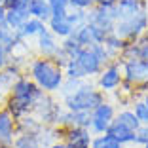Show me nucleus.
I'll use <instances>...</instances> for the list:
<instances>
[{
	"instance_id": "a211bd4d",
	"label": "nucleus",
	"mask_w": 148,
	"mask_h": 148,
	"mask_svg": "<svg viewBox=\"0 0 148 148\" xmlns=\"http://www.w3.org/2000/svg\"><path fill=\"white\" fill-rule=\"evenodd\" d=\"M31 19V13H29V8L27 6H21V8H15V10H8L6 12V25L13 31H17L19 27L23 25L25 21Z\"/></svg>"
},
{
	"instance_id": "72a5a7b5",
	"label": "nucleus",
	"mask_w": 148,
	"mask_h": 148,
	"mask_svg": "<svg viewBox=\"0 0 148 148\" xmlns=\"http://www.w3.org/2000/svg\"><path fill=\"white\" fill-rule=\"evenodd\" d=\"M140 44V49H139V59H144V61H148V42H144L143 38L139 40Z\"/></svg>"
},
{
	"instance_id": "b1692460",
	"label": "nucleus",
	"mask_w": 148,
	"mask_h": 148,
	"mask_svg": "<svg viewBox=\"0 0 148 148\" xmlns=\"http://www.w3.org/2000/svg\"><path fill=\"white\" fill-rule=\"evenodd\" d=\"M82 49H84V48L72 38V36H69V38L61 40V51L65 53L66 59H76V57H78V53L82 51Z\"/></svg>"
},
{
	"instance_id": "1a4fd4ad",
	"label": "nucleus",
	"mask_w": 148,
	"mask_h": 148,
	"mask_svg": "<svg viewBox=\"0 0 148 148\" xmlns=\"http://www.w3.org/2000/svg\"><path fill=\"white\" fill-rule=\"evenodd\" d=\"M76 63H78V66L82 69V72L86 74L87 80L97 78L99 72L103 70V66H105V63L97 57V53L93 51L91 48H84L82 51L78 53V57H76Z\"/></svg>"
},
{
	"instance_id": "c9c22d12",
	"label": "nucleus",
	"mask_w": 148,
	"mask_h": 148,
	"mask_svg": "<svg viewBox=\"0 0 148 148\" xmlns=\"http://www.w3.org/2000/svg\"><path fill=\"white\" fill-rule=\"evenodd\" d=\"M46 148H69V146H66L65 140H55V143H51L49 146H46Z\"/></svg>"
},
{
	"instance_id": "7ed1b4c3",
	"label": "nucleus",
	"mask_w": 148,
	"mask_h": 148,
	"mask_svg": "<svg viewBox=\"0 0 148 148\" xmlns=\"http://www.w3.org/2000/svg\"><path fill=\"white\" fill-rule=\"evenodd\" d=\"M105 101H106V93H103L93 82L84 80L82 86L74 93L61 97V105L65 110H70V112H91L93 108H97Z\"/></svg>"
},
{
	"instance_id": "20e7f679",
	"label": "nucleus",
	"mask_w": 148,
	"mask_h": 148,
	"mask_svg": "<svg viewBox=\"0 0 148 148\" xmlns=\"http://www.w3.org/2000/svg\"><path fill=\"white\" fill-rule=\"evenodd\" d=\"M122 70H123V82L120 91H125L127 95H133L135 91L146 93L148 89V61L144 59H129L122 61Z\"/></svg>"
},
{
	"instance_id": "f8f14e48",
	"label": "nucleus",
	"mask_w": 148,
	"mask_h": 148,
	"mask_svg": "<svg viewBox=\"0 0 148 148\" xmlns=\"http://www.w3.org/2000/svg\"><path fill=\"white\" fill-rule=\"evenodd\" d=\"M63 129V127H61ZM93 133L86 127H69L63 129V140L69 148H89L91 146Z\"/></svg>"
},
{
	"instance_id": "4be33fe9",
	"label": "nucleus",
	"mask_w": 148,
	"mask_h": 148,
	"mask_svg": "<svg viewBox=\"0 0 148 148\" xmlns=\"http://www.w3.org/2000/svg\"><path fill=\"white\" fill-rule=\"evenodd\" d=\"M89 148H123V144L110 133H103V135H93Z\"/></svg>"
},
{
	"instance_id": "79ce46f5",
	"label": "nucleus",
	"mask_w": 148,
	"mask_h": 148,
	"mask_svg": "<svg viewBox=\"0 0 148 148\" xmlns=\"http://www.w3.org/2000/svg\"><path fill=\"white\" fill-rule=\"evenodd\" d=\"M0 4H2V0H0Z\"/></svg>"
},
{
	"instance_id": "4c0bfd02",
	"label": "nucleus",
	"mask_w": 148,
	"mask_h": 148,
	"mask_svg": "<svg viewBox=\"0 0 148 148\" xmlns=\"http://www.w3.org/2000/svg\"><path fill=\"white\" fill-rule=\"evenodd\" d=\"M143 40H144V42H148V27H146V31H144V34H143Z\"/></svg>"
},
{
	"instance_id": "2eb2a0df",
	"label": "nucleus",
	"mask_w": 148,
	"mask_h": 148,
	"mask_svg": "<svg viewBox=\"0 0 148 148\" xmlns=\"http://www.w3.org/2000/svg\"><path fill=\"white\" fill-rule=\"evenodd\" d=\"M108 133H110L112 137H116V139L120 140L123 146H137V131L129 129V127L122 125V123L114 122L112 125H110Z\"/></svg>"
},
{
	"instance_id": "c756f323",
	"label": "nucleus",
	"mask_w": 148,
	"mask_h": 148,
	"mask_svg": "<svg viewBox=\"0 0 148 148\" xmlns=\"http://www.w3.org/2000/svg\"><path fill=\"white\" fill-rule=\"evenodd\" d=\"M69 2L72 10H86V12H89L95 6V0H69Z\"/></svg>"
},
{
	"instance_id": "6ab92c4d",
	"label": "nucleus",
	"mask_w": 148,
	"mask_h": 148,
	"mask_svg": "<svg viewBox=\"0 0 148 148\" xmlns=\"http://www.w3.org/2000/svg\"><path fill=\"white\" fill-rule=\"evenodd\" d=\"M125 40H122L118 34H108L106 36V40H105V49H106V53H108V57L112 59V61H116V59H120V55H122V51H123V48H125Z\"/></svg>"
},
{
	"instance_id": "aec40b11",
	"label": "nucleus",
	"mask_w": 148,
	"mask_h": 148,
	"mask_svg": "<svg viewBox=\"0 0 148 148\" xmlns=\"http://www.w3.org/2000/svg\"><path fill=\"white\" fill-rule=\"evenodd\" d=\"M114 122L122 123V125L129 127V129H133V131H137L140 127V122L137 120L135 112L131 110V106H123L122 110H118V112H116V118H114Z\"/></svg>"
},
{
	"instance_id": "423d86ee",
	"label": "nucleus",
	"mask_w": 148,
	"mask_h": 148,
	"mask_svg": "<svg viewBox=\"0 0 148 148\" xmlns=\"http://www.w3.org/2000/svg\"><path fill=\"white\" fill-rule=\"evenodd\" d=\"M123 82V70H122V61H110L103 66V70L99 72V76L95 78V86L99 87L103 93H116Z\"/></svg>"
},
{
	"instance_id": "f257e3e1",
	"label": "nucleus",
	"mask_w": 148,
	"mask_h": 148,
	"mask_svg": "<svg viewBox=\"0 0 148 148\" xmlns=\"http://www.w3.org/2000/svg\"><path fill=\"white\" fill-rule=\"evenodd\" d=\"M46 93L32 82L27 74H21L15 82H13L12 89L6 93V103L4 108L12 114L15 120H21V118L32 114L34 106L38 105V101Z\"/></svg>"
},
{
	"instance_id": "bb28decb",
	"label": "nucleus",
	"mask_w": 148,
	"mask_h": 148,
	"mask_svg": "<svg viewBox=\"0 0 148 148\" xmlns=\"http://www.w3.org/2000/svg\"><path fill=\"white\" fill-rule=\"evenodd\" d=\"M49 8H51V15H66L70 10L69 0H48Z\"/></svg>"
},
{
	"instance_id": "6e6552de",
	"label": "nucleus",
	"mask_w": 148,
	"mask_h": 148,
	"mask_svg": "<svg viewBox=\"0 0 148 148\" xmlns=\"http://www.w3.org/2000/svg\"><path fill=\"white\" fill-rule=\"evenodd\" d=\"M87 23L99 27L106 32H114L116 25V6H99L95 4L87 12Z\"/></svg>"
},
{
	"instance_id": "412c9836",
	"label": "nucleus",
	"mask_w": 148,
	"mask_h": 148,
	"mask_svg": "<svg viewBox=\"0 0 148 148\" xmlns=\"http://www.w3.org/2000/svg\"><path fill=\"white\" fill-rule=\"evenodd\" d=\"M15 148H44L40 140V133H17L13 140Z\"/></svg>"
},
{
	"instance_id": "5701e85b",
	"label": "nucleus",
	"mask_w": 148,
	"mask_h": 148,
	"mask_svg": "<svg viewBox=\"0 0 148 148\" xmlns=\"http://www.w3.org/2000/svg\"><path fill=\"white\" fill-rule=\"evenodd\" d=\"M72 38L82 46V48H91L93 46V38H91V29H89V23H84V25L76 27L72 32Z\"/></svg>"
},
{
	"instance_id": "58836bf2",
	"label": "nucleus",
	"mask_w": 148,
	"mask_h": 148,
	"mask_svg": "<svg viewBox=\"0 0 148 148\" xmlns=\"http://www.w3.org/2000/svg\"><path fill=\"white\" fill-rule=\"evenodd\" d=\"M143 99H144V103L148 105V93H144V97H143Z\"/></svg>"
},
{
	"instance_id": "a19ab883",
	"label": "nucleus",
	"mask_w": 148,
	"mask_h": 148,
	"mask_svg": "<svg viewBox=\"0 0 148 148\" xmlns=\"http://www.w3.org/2000/svg\"><path fill=\"white\" fill-rule=\"evenodd\" d=\"M140 148H148V144H143V146H140Z\"/></svg>"
},
{
	"instance_id": "c03bdc74",
	"label": "nucleus",
	"mask_w": 148,
	"mask_h": 148,
	"mask_svg": "<svg viewBox=\"0 0 148 148\" xmlns=\"http://www.w3.org/2000/svg\"><path fill=\"white\" fill-rule=\"evenodd\" d=\"M13 148H15V146H13Z\"/></svg>"
},
{
	"instance_id": "9b49d317",
	"label": "nucleus",
	"mask_w": 148,
	"mask_h": 148,
	"mask_svg": "<svg viewBox=\"0 0 148 148\" xmlns=\"http://www.w3.org/2000/svg\"><path fill=\"white\" fill-rule=\"evenodd\" d=\"M59 51H61V40L57 38L49 29H46V31L36 38V53H38L40 57L55 59Z\"/></svg>"
},
{
	"instance_id": "a878e982",
	"label": "nucleus",
	"mask_w": 148,
	"mask_h": 148,
	"mask_svg": "<svg viewBox=\"0 0 148 148\" xmlns=\"http://www.w3.org/2000/svg\"><path fill=\"white\" fill-rule=\"evenodd\" d=\"M131 110L135 112L137 120L143 123H148V105L144 103V99H133L131 101Z\"/></svg>"
},
{
	"instance_id": "4468645a",
	"label": "nucleus",
	"mask_w": 148,
	"mask_h": 148,
	"mask_svg": "<svg viewBox=\"0 0 148 148\" xmlns=\"http://www.w3.org/2000/svg\"><path fill=\"white\" fill-rule=\"evenodd\" d=\"M48 29L59 40H65V38H69V36H72V32H74L76 27L69 21L66 15H51V19L48 21Z\"/></svg>"
},
{
	"instance_id": "e433bc0d",
	"label": "nucleus",
	"mask_w": 148,
	"mask_h": 148,
	"mask_svg": "<svg viewBox=\"0 0 148 148\" xmlns=\"http://www.w3.org/2000/svg\"><path fill=\"white\" fill-rule=\"evenodd\" d=\"M4 103H6V93L0 89V110L4 108Z\"/></svg>"
},
{
	"instance_id": "f704fd0d",
	"label": "nucleus",
	"mask_w": 148,
	"mask_h": 148,
	"mask_svg": "<svg viewBox=\"0 0 148 148\" xmlns=\"http://www.w3.org/2000/svg\"><path fill=\"white\" fill-rule=\"evenodd\" d=\"M120 0H95V4L99 6H116Z\"/></svg>"
},
{
	"instance_id": "c85d7f7f",
	"label": "nucleus",
	"mask_w": 148,
	"mask_h": 148,
	"mask_svg": "<svg viewBox=\"0 0 148 148\" xmlns=\"http://www.w3.org/2000/svg\"><path fill=\"white\" fill-rule=\"evenodd\" d=\"M82 82H84V80L65 78V82H63V87H61V91H59V95H61V97H66V95H70V93H74L80 86H82Z\"/></svg>"
},
{
	"instance_id": "f3484780",
	"label": "nucleus",
	"mask_w": 148,
	"mask_h": 148,
	"mask_svg": "<svg viewBox=\"0 0 148 148\" xmlns=\"http://www.w3.org/2000/svg\"><path fill=\"white\" fill-rule=\"evenodd\" d=\"M27 8H29L31 17H34V19H40L44 23H48L51 19V8H49L48 0H31L27 4Z\"/></svg>"
},
{
	"instance_id": "7c9ffc66",
	"label": "nucleus",
	"mask_w": 148,
	"mask_h": 148,
	"mask_svg": "<svg viewBox=\"0 0 148 148\" xmlns=\"http://www.w3.org/2000/svg\"><path fill=\"white\" fill-rule=\"evenodd\" d=\"M143 144H148V123H143L137 129V146H143Z\"/></svg>"
},
{
	"instance_id": "dca6fc26",
	"label": "nucleus",
	"mask_w": 148,
	"mask_h": 148,
	"mask_svg": "<svg viewBox=\"0 0 148 148\" xmlns=\"http://www.w3.org/2000/svg\"><path fill=\"white\" fill-rule=\"evenodd\" d=\"M0 44H2V46L8 49V53L12 55V53L15 51L21 44H25V42L19 40L17 32L13 31V29H10L8 25H2V27H0Z\"/></svg>"
},
{
	"instance_id": "0eeeda50",
	"label": "nucleus",
	"mask_w": 148,
	"mask_h": 148,
	"mask_svg": "<svg viewBox=\"0 0 148 148\" xmlns=\"http://www.w3.org/2000/svg\"><path fill=\"white\" fill-rule=\"evenodd\" d=\"M116 105L112 101L106 99L105 103H101L97 108L91 110V125H89V131L93 135H103V133H108L110 125L114 123V118H116Z\"/></svg>"
},
{
	"instance_id": "9d476101",
	"label": "nucleus",
	"mask_w": 148,
	"mask_h": 148,
	"mask_svg": "<svg viewBox=\"0 0 148 148\" xmlns=\"http://www.w3.org/2000/svg\"><path fill=\"white\" fill-rule=\"evenodd\" d=\"M17 137V120L6 108L0 110V148H13Z\"/></svg>"
},
{
	"instance_id": "37998d69",
	"label": "nucleus",
	"mask_w": 148,
	"mask_h": 148,
	"mask_svg": "<svg viewBox=\"0 0 148 148\" xmlns=\"http://www.w3.org/2000/svg\"><path fill=\"white\" fill-rule=\"evenodd\" d=\"M123 148H125V146H123Z\"/></svg>"
},
{
	"instance_id": "2f4dec72",
	"label": "nucleus",
	"mask_w": 148,
	"mask_h": 148,
	"mask_svg": "<svg viewBox=\"0 0 148 148\" xmlns=\"http://www.w3.org/2000/svg\"><path fill=\"white\" fill-rule=\"evenodd\" d=\"M8 65H10V53H8V49L0 44V70H4Z\"/></svg>"
},
{
	"instance_id": "ddd939ff",
	"label": "nucleus",
	"mask_w": 148,
	"mask_h": 148,
	"mask_svg": "<svg viewBox=\"0 0 148 148\" xmlns=\"http://www.w3.org/2000/svg\"><path fill=\"white\" fill-rule=\"evenodd\" d=\"M46 29H48V23H44V21H40V19L31 17L29 21L23 23V25L19 27L15 32H17L19 40H23V42H29V40H32V38L36 40L44 31H46Z\"/></svg>"
},
{
	"instance_id": "ea45409f",
	"label": "nucleus",
	"mask_w": 148,
	"mask_h": 148,
	"mask_svg": "<svg viewBox=\"0 0 148 148\" xmlns=\"http://www.w3.org/2000/svg\"><path fill=\"white\" fill-rule=\"evenodd\" d=\"M21 2H23V4H29V2H31V0H21Z\"/></svg>"
},
{
	"instance_id": "39448f33",
	"label": "nucleus",
	"mask_w": 148,
	"mask_h": 148,
	"mask_svg": "<svg viewBox=\"0 0 148 148\" xmlns=\"http://www.w3.org/2000/svg\"><path fill=\"white\" fill-rule=\"evenodd\" d=\"M148 27V10H140L135 13H123L116 15V25H114V34H118L125 42H135L140 40Z\"/></svg>"
},
{
	"instance_id": "473e14b6",
	"label": "nucleus",
	"mask_w": 148,
	"mask_h": 148,
	"mask_svg": "<svg viewBox=\"0 0 148 148\" xmlns=\"http://www.w3.org/2000/svg\"><path fill=\"white\" fill-rule=\"evenodd\" d=\"M21 6H27L23 4L21 0H2V8L8 12V10H15V8H21Z\"/></svg>"
},
{
	"instance_id": "cd10ccee",
	"label": "nucleus",
	"mask_w": 148,
	"mask_h": 148,
	"mask_svg": "<svg viewBox=\"0 0 148 148\" xmlns=\"http://www.w3.org/2000/svg\"><path fill=\"white\" fill-rule=\"evenodd\" d=\"M66 17H69V21L72 23L74 27H80L87 21V12L86 10H72L70 8L69 13H66Z\"/></svg>"
},
{
	"instance_id": "393cba45",
	"label": "nucleus",
	"mask_w": 148,
	"mask_h": 148,
	"mask_svg": "<svg viewBox=\"0 0 148 148\" xmlns=\"http://www.w3.org/2000/svg\"><path fill=\"white\" fill-rule=\"evenodd\" d=\"M63 72H65V78H72V80H87L86 74L82 72V69L78 66L76 59H69L63 66Z\"/></svg>"
},
{
	"instance_id": "f03ea898",
	"label": "nucleus",
	"mask_w": 148,
	"mask_h": 148,
	"mask_svg": "<svg viewBox=\"0 0 148 148\" xmlns=\"http://www.w3.org/2000/svg\"><path fill=\"white\" fill-rule=\"evenodd\" d=\"M25 74L44 93H49V95H55V93L61 91L63 82H65L63 66L59 65L55 59H49V57L36 55V57H32V59H29Z\"/></svg>"
}]
</instances>
